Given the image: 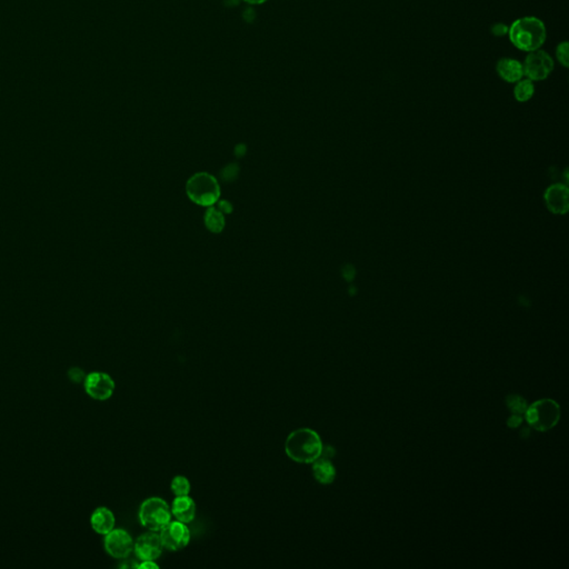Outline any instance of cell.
Returning <instances> with one entry per match:
<instances>
[{
  "instance_id": "2",
  "label": "cell",
  "mask_w": 569,
  "mask_h": 569,
  "mask_svg": "<svg viewBox=\"0 0 569 569\" xmlns=\"http://www.w3.org/2000/svg\"><path fill=\"white\" fill-rule=\"evenodd\" d=\"M508 36L516 48L532 52L539 50L546 41V27L538 18H519L509 26Z\"/></svg>"
},
{
  "instance_id": "20",
  "label": "cell",
  "mask_w": 569,
  "mask_h": 569,
  "mask_svg": "<svg viewBox=\"0 0 569 569\" xmlns=\"http://www.w3.org/2000/svg\"><path fill=\"white\" fill-rule=\"evenodd\" d=\"M238 171H239L238 166L231 164V165L224 168V171H222V177H223L224 180L230 182V180H234L237 177Z\"/></svg>"
},
{
  "instance_id": "10",
  "label": "cell",
  "mask_w": 569,
  "mask_h": 569,
  "mask_svg": "<svg viewBox=\"0 0 569 569\" xmlns=\"http://www.w3.org/2000/svg\"><path fill=\"white\" fill-rule=\"evenodd\" d=\"M133 550L140 561H157L162 556L164 545L158 533L149 530L137 538Z\"/></svg>"
},
{
  "instance_id": "24",
  "label": "cell",
  "mask_w": 569,
  "mask_h": 569,
  "mask_svg": "<svg viewBox=\"0 0 569 569\" xmlns=\"http://www.w3.org/2000/svg\"><path fill=\"white\" fill-rule=\"evenodd\" d=\"M218 209H219L222 213L230 214L231 211H233V205H231L230 202H227V200H222V202H218Z\"/></svg>"
},
{
  "instance_id": "3",
  "label": "cell",
  "mask_w": 569,
  "mask_h": 569,
  "mask_svg": "<svg viewBox=\"0 0 569 569\" xmlns=\"http://www.w3.org/2000/svg\"><path fill=\"white\" fill-rule=\"evenodd\" d=\"M186 191L191 202L204 207L214 205L220 196L218 182L207 173H195L191 176L186 185Z\"/></svg>"
},
{
  "instance_id": "11",
  "label": "cell",
  "mask_w": 569,
  "mask_h": 569,
  "mask_svg": "<svg viewBox=\"0 0 569 569\" xmlns=\"http://www.w3.org/2000/svg\"><path fill=\"white\" fill-rule=\"evenodd\" d=\"M568 187L563 184H554L545 191V202L547 208L552 214H566L569 208Z\"/></svg>"
},
{
  "instance_id": "19",
  "label": "cell",
  "mask_w": 569,
  "mask_h": 569,
  "mask_svg": "<svg viewBox=\"0 0 569 569\" xmlns=\"http://www.w3.org/2000/svg\"><path fill=\"white\" fill-rule=\"evenodd\" d=\"M556 56L557 59L563 67H568V43L563 41V43H558L557 48H556Z\"/></svg>"
},
{
  "instance_id": "21",
  "label": "cell",
  "mask_w": 569,
  "mask_h": 569,
  "mask_svg": "<svg viewBox=\"0 0 569 569\" xmlns=\"http://www.w3.org/2000/svg\"><path fill=\"white\" fill-rule=\"evenodd\" d=\"M509 27L503 23H496L491 26V34L496 37H504L508 34Z\"/></svg>"
},
{
  "instance_id": "15",
  "label": "cell",
  "mask_w": 569,
  "mask_h": 569,
  "mask_svg": "<svg viewBox=\"0 0 569 569\" xmlns=\"http://www.w3.org/2000/svg\"><path fill=\"white\" fill-rule=\"evenodd\" d=\"M312 475L318 483L323 484V485H330L334 483L336 478V469L330 458L321 455L315 462H312Z\"/></svg>"
},
{
  "instance_id": "22",
  "label": "cell",
  "mask_w": 569,
  "mask_h": 569,
  "mask_svg": "<svg viewBox=\"0 0 569 569\" xmlns=\"http://www.w3.org/2000/svg\"><path fill=\"white\" fill-rule=\"evenodd\" d=\"M69 377L72 382L76 383V384H79V383L84 382L85 378H86V375H85L84 372L79 369V368H72L69 372Z\"/></svg>"
},
{
  "instance_id": "9",
  "label": "cell",
  "mask_w": 569,
  "mask_h": 569,
  "mask_svg": "<svg viewBox=\"0 0 569 569\" xmlns=\"http://www.w3.org/2000/svg\"><path fill=\"white\" fill-rule=\"evenodd\" d=\"M133 537L125 529H115L105 535L104 546L107 554L117 559H125L133 550Z\"/></svg>"
},
{
  "instance_id": "12",
  "label": "cell",
  "mask_w": 569,
  "mask_h": 569,
  "mask_svg": "<svg viewBox=\"0 0 569 569\" xmlns=\"http://www.w3.org/2000/svg\"><path fill=\"white\" fill-rule=\"evenodd\" d=\"M171 514L175 519L182 523L189 524L195 519L197 507L195 500L187 496H176L171 506Z\"/></svg>"
},
{
  "instance_id": "4",
  "label": "cell",
  "mask_w": 569,
  "mask_h": 569,
  "mask_svg": "<svg viewBox=\"0 0 569 569\" xmlns=\"http://www.w3.org/2000/svg\"><path fill=\"white\" fill-rule=\"evenodd\" d=\"M171 517V506L160 497L147 498L139 507V522L151 532H160Z\"/></svg>"
},
{
  "instance_id": "8",
  "label": "cell",
  "mask_w": 569,
  "mask_h": 569,
  "mask_svg": "<svg viewBox=\"0 0 569 569\" xmlns=\"http://www.w3.org/2000/svg\"><path fill=\"white\" fill-rule=\"evenodd\" d=\"M84 387L87 395L96 400H107L113 396L116 385L111 376L104 372H93L86 375Z\"/></svg>"
},
{
  "instance_id": "1",
  "label": "cell",
  "mask_w": 569,
  "mask_h": 569,
  "mask_svg": "<svg viewBox=\"0 0 569 569\" xmlns=\"http://www.w3.org/2000/svg\"><path fill=\"white\" fill-rule=\"evenodd\" d=\"M324 445L318 433L310 428H299L289 433L285 442L287 456L299 464H312L323 455Z\"/></svg>"
},
{
  "instance_id": "16",
  "label": "cell",
  "mask_w": 569,
  "mask_h": 569,
  "mask_svg": "<svg viewBox=\"0 0 569 569\" xmlns=\"http://www.w3.org/2000/svg\"><path fill=\"white\" fill-rule=\"evenodd\" d=\"M205 225L211 233L219 234L225 227V218L222 211L215 207H209L205 214Z\"/></svg>"
},
{
  "instance_id": "23",
  "label": "cell",
  "mask_w": 569,
  "mask_h": 569,
  "mask_svg": "<svg viewBox=\"0 0 569 569\" xmlns=\"http://www.w3.org/2000/svg\"><path fill=\"white\" fill-rule=\"evenodd\" d=\"M136 568L139 569H158L159 565L155 561H142V563H137Z\"/></svg>"
},
{
  "instance_id": "5",
  "label": "cell",
  "mask_w": 569,
  "mask_h": 569,
  "mask_svg": "<svg viewBox=\"0 0 569 569\" xmlns=\"http://www.w3.org/2000/svg\"><path fill=\"white\" fill-rule=\"evenodd\" d=\"M561 419V407L552 399H541L529 406L526 420L538 431H548L557 425Z\"/></svg>"
},
{
  "instance_id": "25",
  "label": "cell",
  "mask_w": 569,
  "mask_h": 569,
  "mask_svg": "<svg viewBox=\"0 0 569 569\" xmlns=\"http://www.w3.org/2000/svg\"><path fill=\"white\" fill-rule=\"evenodd\" d=\"M245 151L246 146H244V144H241V146H237V147H236V149H235V153H237V155H239V153H241V155H244V153H245Z\"/></svg>"
},
{
  "instance_id": "14",
  "label": "cell",
  "mask_w": 569,
  "mask_h": 569,
  "mask_svg": "<svg viewBox=\"0 0 569 569\" xmlns=\"http://www.w3.org/2000/svg\"><path fill=\"white\" fill-rule=\"evenodd\" d=\"M90 524L97 534L105 536L115 528V515L107 507H98L92 514Z\"/></svg>"
},
{
  "instance_id": "6",
  "label": "cell",
  "mask_w": 569,
  "mask_h": 569,
  "mask_svg": "<svg viewBox=\"0 0 569 569\" xmlns=\"http://www.w3.org/2000/svg\"><path fill=\"white\" fill-rule=\"evenodd\" d=\"M159 536L164 548L171 552H178L186 548L191 538V530L188 528L187 524L177 519L171 520L159 532Z\"/></svg>"
},
{
  "instance_id": "26",
  "label": "cell",
  "mask_w": 569,
  "mask_h": 569,
  "mask_svg": "<svg viewBox=\"0 0 569 569\" xmlns=\"http://www.w3.org/2000/svg\"><path fill=\"white\" fill-rule=\"evenodd\" d=\"M246 3H253V5H260V3H266L267 0H245Z\"/></svg>"
},
{
  "instance_id": "18",
  "label": "cell",
  "mask_w": 569,
  "mask_h": 569,
  "mask_svg": "<svg viewBox=\"0 0 569 569\" xmlns=\"http://www.w3.org/2000/svg\"><path fill=\"white\" fill-rule=\"evenodd\" d=\"M171 489L175 496H187L191 494V484L187 477L178 475L171 480Z\"/></svg>"
},
{
  "instance_id": "7",
  "label": "cell",
  "mask_w": 569,
  "mask_h": 569,
  "mask_svg": "<svg viewBox=\"0 0 569 569\" xmlns=\"http://www.w3.org/2000/svg\"><path fill=\"white\" fill-rule=\"evenodd\" d=\"M523 68L524 76L529 80H545L554 69V61L546 52L535 50L527 55Z\"/></svg>"
},
{
  "instance_id": "13",
  "label": "cell",
  "mask_w": 569,
  "mask_h": 569,
  "mask_svg": "<svg viewBox=\"0 0 569 569\" xmlns=\"http://www.w3.org/2000/svg\"><path fill=\"white\" fill-rule=\"evenodd\" d=\"M496 72L506 83H517L524 77L523 64L513 58H502L496 65Z\"/></svg>"
},
{
  "instance_id": "17",
  "label": "cell",
  "mask_w": 569,
  "mask_h": 569,
  "mask_svg": "<svg viewBox=\"0 0 569 569\" xmlns=\"http://www.w3.org/2000/svg\"><path fill=\"white\" fill-rule=\"evenodd\" d=\"M535 94L534 83L529 79H520L514 88V96L519 103H526Z\"/></svg>"
}]
</instances>
